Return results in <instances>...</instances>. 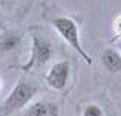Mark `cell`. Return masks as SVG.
Listing matches in <instances>:
<instances>
[{
    "mask_svg": "<svg viewBox=\"0 0 121 116\" xmlns=\"http://www.w3.org/2000/svg\"><path fill=\"white\" fill-rule=\"evenodd\" d=\"M69 73H71V66L68 61H58L49 69L46 73V83L51 89L63 90L68 84Z\"/></svg>",
    "mask_w": 121,
    "mask_h": 116,
    "instance_id": "4",
    "label": "cell"
},
{
    "mask_svg": "<svg viewBox=\"0 0 121 116\" xmlns=\"http://www.w3.org/2000/svg\"><path fill=\"white\" fill-rule=\"evenodd\" d=\"M20 35L15 32H5L0 38V52H12L20 46Z\"/></svg>",
    "mask_w": 121,
    "mask_h": 116,
    "instance_id": "7",
    "label": "cell"
},
{
    "mask_svg": "<svg viewBox=\"0 0 121 116\" xmlns=\"http://www.w3.org/2000/svg\"><path fill=\"white\" fill-rule=\"evenodd\" d=\"M12 2H14V0H0V6H8V5H11Z\"/></svg>",
    "mask_w": 121,
    "mask_h": 116,
    "instance_id": "10",
    "label": "cell"
},
{
    "mask_svg": "<svg viewBox=\"0 0 121 116\" xmlns=\"http://www.w3.org/2000/svg\"><path fill=\"white\" fill-rule=\"evenodd\" d=\"M83 116H104L103 108L97 104H89L83 110Z\"/></svg>",
    "mask_w": 121,
    "mask_h": 116,
    "instance_id": "8",
    "label": "cell"
},
{
    "mask_svg": "<svg viewBox=\"0 0 121 116\" xmlns=\"http://www.w3.org/2000/svg\"><path fill=\"white\" fill-rule=\"evenodd\" d=\"M52 26L55 28V31L63 37L66 43L74 49L75 52H78V55L84 60L87 64H92V58L87 55V52L83 49L81 41H80V31L78 26L72 18L69 17H58L52 20Z\"/></svg>",
    "mask_w": 121,
    "mask_h": 116,
    "instance_id": "2",
    "label": "cell"
},
{
    "mask_svg": "<svg viewBox=\"0 0 121 116\" xmlns=\"http://www.w3.org/2000/svg\"><path fill=\"white\" fill-rule=\"evenodd\" d=\"M37 92L39 87L35 84L28 81H18L0 105V116H9L26 107V104L37 95Z\"/></svg>",
    "mask_w": 121,
    "mask_h": 116,
    "instance_id": "1",
    "label": "cell"
},
{
    "mask_svg": "<svg viewBox=\"0 0 121 116\" xmlns=\"http://www.w3.org/2000/svg\"><path fill=\"white\" fill-rule=\"evenodd\" d=\"M115 29L120 31V34H121V17L117 18V21H115Z\"/></svg>",
    "mask_w": 121,
    "mask_h": 116,
    "instance_id": "9",
    "label": "cell"
},
{
    "mask_svg": "<svg viewBox=\"0 0 121 116\" xmlns=\"http://www.w3.org/2000/svg\"><path fill=\"white\" fill-rule=\"evenodd\" d=\"M101 63L103 66L112 73H120L121 72V54L115 49H106L101 55Z\"/></svg>",
    "mask_w": 121,
    "mask_h": 116,
    "instance_id": "6",
    "label": "cell"
},
{
    "mask_svg": "<svg viewBox=\"0 0 121 116\" xmlns=\"http://www.w3.org/2000/svg\"><path fill=\"white\" fill-rule=\"evenodd\" d=\"M120 54H121V43H120Z\"/></svg>",
    "mask_w": 121,
    "mask_h": 116,
    "instance_id": "11",
    "label": "cell"
},
{
    "mask_svg": "<svg viewBox=\"0 0 121 116\" xmlns=\"http://www.w3.org/2000/svg\"><path fill=\"white\" fill-rule=\"evenodd\" d=\"M60 108L57 102L52 101H37L25 110L23 116H58Z\"/></svg>",
    "mask_w": 121,
    "mask_h": 116,
    "instance_id": "5",
    "label": "cell"
},
{
    "mask_svg": "<svg viewBox=\"0 0 121 116\" xmlns=\"http://www.w3.org/2000/svg\"><path fill=\"white\" fill-rule=\"evenodd\" d=\"M52 57V44L49 40L34 34L32 35V49H31V58L25 64V70H29L32 66H43Z\"/></svg>",
    "mask_w": 121,
    "mask_h": 116,
    "instance_id": "3",
    "label": "cell"
}]
</instances>
